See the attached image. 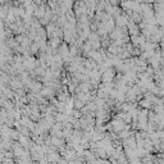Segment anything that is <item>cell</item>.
Segmentation results:
<instances>
[{"mask_svg":"<svg viewBox=\"0 0 164 164\" xmlns=\"http://www.w3.org/2000/svg\"><path fill=\"white\" fill-rule=\"evenodd\" d=\"M57 164H69V162L67 160V159H64V158H62L59 162H58Z\"/></svg>","mask_w":164,"mask_h":164,"instance_id":"1","label":"cell"}]
</instances>
